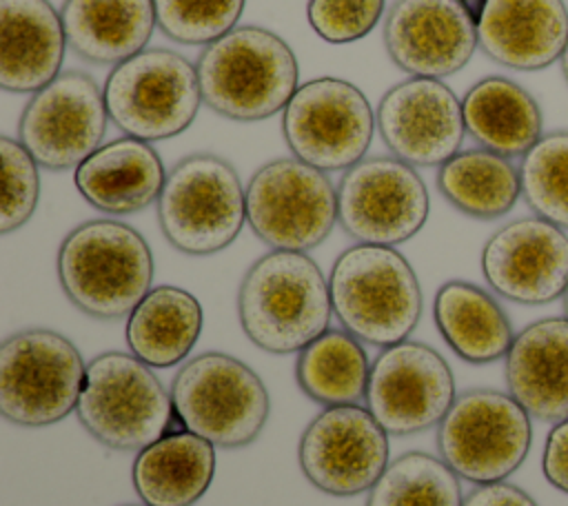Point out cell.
Wrapping results in <instances>:
<instances>
[{
    "mask_svg": "<svg viewBox=\"0 0 568 506\" xmlns=\"http://www.w3.org/2000/svg\"><path fill=\"white\" fill-rule=\"evenodd\" d=\"M204 313L193 293L162 284L151 289L126 317V346L151 368L182 364L202 333Z\"/></svg>",
    "mask_w": 568,
    "mask_h": 506,
    "instance_id": "28",
    "label": "cell"
},
{
    "mask_svg": "<svg viewBox=\"0 0 568 506\" xmlns=\"http://www.w3.org/2000/svg\"><path fill=\"white\" fill-rule=\"evenodd\" d=\"M2 162V200H0V233L7 235L24 226L38 209L40 171L33 155L20 140L0 138Z\"/></svg>",
    "mask_w": 568,
    "mask_h": 506,
    "instance_id": "34",
    "label": "cell"
},
{
    "mask_svg": "<svg viewBox=\"0 0 568 506\" xmlns=\"http://www.w3.org/2000/svg\"><path fill=\"white\" fill-rule=\"evenodd\" d=\"M439 193L468 217L497 220L521 195L519 169L488 149H466L446 160L437 171Z\"/></svg>",
    "mask_w": 568,
    "mask_h": 506,
    "instance_id": "29",
    "label": "cell"
},
{
    "mask_svg": "<svg viewBox=\"0 0 568 506\" xmlns=\"http://www.w3.org/2000/svg\"><path fill=\"white\" fill-rule=\"evenodd\" d=\"M55 271L78 311L95 320H120L151 291L153 253L131 224L89 220L60 242Z\"/></svg>",
    "mask_w": 568,
    "mask_h": 506,
    "instance_id": "2",
    "label": "cell"
},
{
    "mask_svg": "<svg viewBox=\"0 0 568 506\" xmlns=\"http://www.w3.org/2000/svg\"><path fill=\"white\" fill-rule=\"evenodd\" d=\"M69 49L93 64H120L146 49L155 20L153 0H64Z\"/></svg>",
    "mask_w": 568,
    "mask_h": 506,
    "instance_id": "25",
    "label": "cell"
},
{
    "mask_svg": "<svg viewBox=\"0 0 568 506\" xmlns=\"http://www.w3.org/2000/svg\"><path fill=\"white\" fill-rule=\"evenodd\" d=\"M479 262L488 286L517 304H548L568 289V235L537 215L497 229Z\"/></svg>",
    "mask_w": 568,
    "mask_h": 506,
    "instance_id": "19",
    "label": "cell"
},
{
    "mask_svg": "<svg viewBox=\"0 0 568 506\" xmlns=\"http://www.w3.org/2000/svg\"><path fill=\"white\" fill-rule=\"evenodd\" d=\"M479 49L501 67L541 71L568 42L564 0H484L477 13Z\"/></svg>",
    "mask_w": 568,
    "mask_h": 506,
    "instance_id": "20",
    "label": "cell"
},
{
    "mask_svg": "<svg viewBox=\"0 0 568 506\" xmlns=\"http://www.w3.org/2000/svg\"><path fill=\"white\" fill-rule=\"evenodd\" d=\"M304 477L322 493L351 497L368 493L388 466V433L368 408L326 406L297 444Z\"/></svg>",
    "mask_w": 568,
    "mask_h": 506,
    "instance_id": "16",
    "label": "cell"
},
{
    "mask_svg": "<svg viewBox=\"0 0 568 506\" xmlns=\"http://www.w3.org/2000/svg\"><path fill=\"white\" fill-rule=\"evenodd\" d=\"M519 180L528 209L568 231V131L544 133L521 158Z\"/></svg>",
    "mask_w": 568,
    "mask_h": 506,
    "instance_id": "32",
    "label": "cell"
},
{
    "mask_svg": "<svg viewBox=\"0 0 568 506\" xmlns=\"http://www.w3.org/2000/svg\"><path fill=\"white\" fill-rule=\"evenodd\" d=\"M169 393L182 426L217 448L248 446L260 437L271 413L260 375L220 351L186 360L173 375Z\"/></svg>",
    "mask_w": 568,
    "mask_h": 506,
    "instance_id": "6",
    "label": "cell"
},
{
    "mask_svg": "<svg viewBox=\"0 0 568 506\" xmlns=\"http://www.w3.org/2000/svg\"><path fill=\"white\" fill-rule=\"evenodd\" d=\"M246 222L273 251H311L337 222V189L297 158L262 164L246 184Z\"/></svg>",
    "mask_w": 568,
    "mask_h": 506,
    "instance_id": "12",
    "label": "cell"
},
{
    "mask_svg": "<svg viewBox=\"0 0 568 506\" xmlns=\"http://www.w3.org/2000/svg\"><path fill=\"white\" fill-rule=\"evenodd\" d=\"M87 377L78 346L51 328H24L0 346V413L38 428L75 411Z\"/></svg>",
    "mask_w": 568,
    "mask_h": 506,
    "instance_id": "9",
    "label": "cell"
},
{
    "mask_svg": "<svg viewBox=\"0 0 568 506\" xmlns=\"http://www.w3.org/2000/svg\"><path fill=\"white\" fill-rule=\"evenodd\" d=\"M331 315L328 280L302 251H271L257 257L237 289L240 326L266 353H300L328 331Z\"/></svg>",
    "mask_w": 568,
    "mask_h": 506,
    "instance_id": "1",
    "label": "cell"
},
{
    "mask_svg": "<svg viewBox=\"0 0 568 506\" xmlns=\"http://www.w3.org/2000/svg\"><path fill=\"white\" fill-rule=\"evenodd\" d=\"M75 415L95 442L124 453L142 451L164 433L184 428L171 393L151 366L122 351H106L87 364Z\"/></svg>",
    "mask_w": 568,
    "mask_h": 506,
    "instance_id": "5",
    "label": "cell"
},
{
    "mask_svg": "<svg viewBox=\"0 0 568 506\" xmlns=\"http://www.w3.org/2000/svg\"><path fill=\"white\" fill-rule=\"evenodd\" d=\"M459 475L424 451H408L384 468L366 495V506H462Z\"/></svg>",
    "mask_w": 568,
    "mask_h": 506,
    "instance_id": "31",
    "label": "cell"
},
{
    "mask_svg": "<svg viewBox=\"0 0 568 506\" xmlns=\"http://www.w3.org/2000/svg\"><path fill=\"white\" fill-rule=\"evenodd\" d=\"M60 11L49 0H0V87L36 93L60 75L67 51Z\"/></svg>",
    "mask_w": 568,
    "mask_h": 506,
    "instance_id": "21",
    "label": "cell"
},
{
    "mask_svg": "<svg viewBox=\"0 0 568 506\" xmlns=\"http://www.w3.org/2000/svg\"><path fill=\"white\" fill-rule=\"evenodd\" d=\"M428 211L415 166L390 155L359 160L337 184V222L357 244H402L424 229Z\"/></svg>",
    "mask_w": 568,
    "mask_h": 506,
    "instance_id": "13",
    "label": "cell"
},
{
    "mask_svg": "<svg viewBox=\"0 0 568 506\" xmlns=\"http://www.w3.org/2000/svg\"><path fill=\"white\" fill-rule=\"evenodd\" d=\"M386 0H308L311 29L331 44H346L368 36L384 16Z\"/></svg>",
    "mask_w": 568,
    "mask_h": 506,
    "instance_id": "35",
    "label": "cell"
},
{
    "mask_svg": "<svg viewBox=\"0 0 568 506\" xmlns=\"http://www.w3.org/2000/svg\"><path fill=\"white\" fill-rule=\"evenodd\" d=\"M109 120L98 82L82 71H62L31 93L18 122V140L44 169H78L102 146Z\"/></svg>",
    "mask_w": 568,
    "mask_h": 506,
    "instance_id": "14",
    "label": "cell"
},
{
    "mask_svg": "<svg viewBox=\"0 0 568 506\" xmlns=\"http://www.w3.org/2000/svg\"><path fill=\"white\" fill-rule=\"evenodd\" d=\"M462 506H537V504L521 488L506 482H493V484H477V488H473L464 497Z\"/></svg>",
    "mask_w": 568,
    "mask_h": 506,
    "instance_id": "37",
    "label": "cell"
},
{
    "mask_svg": "<svg viewBox=\"0 0 568 506\" xmlns=\"http://www.w3.org/2000/svg\"><path fill=\"white\" fill-rule=\"evenodd\" d=\"M377 118L364 91L342 78L302 82L282 111V135L293 158L328 173L364 160Z\"/></svg>",
    "mask_w": 568,
    "mask_h": 506,
    "instance_id": "11",
    "label": "cell"
},
{
    "mask_svg": "<svg viewBox=\"0 0 568 506\" xmlns=\"http://www.w3.org/2000/svg\"><path fill=\"white\" fill-rule=\"evenodd\" d=\"M541 470L546 479L568 495V417L557 422L546 437Z\"/></svg>",
    "mask_w": 568,
    "mask_h": 506,
    "instance_id": "36",
    "label": "cell"
},
{
    "mask_svg": "<svg viewBox=\"0 0 568 506\" xmlns=\"http://www.w3.org/2000/svg\"><path fill=\"white\" fill-rule=\"evenodd\" d=\"M158 222L166 242L186 255H213L235 242L246 222V189L220 155L180 160L158 198Z\"/></svg>",
    "mask_w": 568,
    "mask_h": 506,
    "instance_id": "7",
    "label": "cell"
},
{
    "mask_svg": "<svg viewBox=\"0 0 568 506\" xmlns=\"http://www.w3.org/2000/svg\"><path fill=\"white\" fill-rule=\"evenodd\" d=\"M102 91L111 122L144 142L180 135L204 104L195 64L160 47L115 64Z\"/></svg>",
    "mask_w": 568,
    "mask_h": 506,
    "instance_id": "8",
    "label": "cell"
},
{
    "mask_svg": "<svg viewBox=\"0 0 568 506\" xmlns=\"http://www.w3.org/2000/svg\"><path fill=\"white\" fill-rule=\"evenodd\" d=\"M433 317L450 351L468 364L506 357L515 335L497 300L464 280L444 282L433 300Z\"/></svg>",
    "mask_w": 568,
    "mask_h": 506,
    "instance_id": "27",
    "label": "cell"
},
{
    "mask_svg": "<svg viewBox=\"0 0 568 506\" xmlns=\"http://www.w3.org/2000/svg\"><path fill=\"white\" fill-rule=\"evenodd\" d=\"M466 133L504 158H524L544 135V113L537 100L504 75L475 82L464 100Z\"/></svg>",
    "mask_w": 568,
    "mask_h": 506,
    "instance_id": "26",
    "label": "cell"
},
{
    "mask_svg": "<svg viewBox=\"0 0 568 506\" xmlns=\"http://www.w3.org/2000/svg\"><path fill=\"white\" fill-rule=\"evenodd\" d=\"M375 118L386 149L410 166H442L466 135L462 100L435 78L397 82L382 95Z\"/></svg>",
    "mask_w": 568,
    "mask_h": 506,
    "instance_id": "18",
    "label": "cell"
},
{
    "mask_svg": "<svg viewBox=\"0 0 568 506\" xmlns=\"http://www.w3.org/2000/svg\"><path fill=\"white\" fill-rule=\"evenodd\" d=\"M215 475V446L189 428L164 433L138 451L131 482L146 506H193Z\"/></svg>",
    "mask_w": 568,
    "mask_h": 506,
    "instance_id": "24",
    "label": "cell"
},
{
    "mask_svg": "<svg viewBox=\"0 0 568 506\" xmlns=\"http://www.w3.org/2000/svg\"><path fill=\"white\" fill-rule=\"evenodd\" d=\"M126 506H133V504H126ZM144 506H146V504H144Z\"/></svg>",
    "mask_w": 568,
    "mask_h": 506,
    "instance_id": "40",
    "label": "cell"
},
{
    "mask_svg": "<svg viewBox=\"0 0 568 506\" xmlns=\"http://www.w3.org/2000/svg\"><path fill=\"white\" fill-rule=\"evenodd\" d=\"M559 64H561L564 80H566V84H568V42H566V49H564V53H561V58H559Z\"/></svg>",
    "mask_w": 568,
    "mask_h": 506,
    "instance_id": "38",
    "label": "cell"
},
{
    "mask_svg": "<svg viewBox=\"0 0 568 506\" xmlns=\"http://www.w3.org/2000/svg\"><path fill=\"white\" fill-rule=\"evenodd\" d=\"M564 311H566V317H568V289L564 293Z\"/></svg>",
    "mask_w": 568,
    "mask_h": 506,
    "instance_id": "39",
    "label": "cell"
},
{
    "mask_svg": "<svg viewBox=\"0 0 568 506\" xmlns=\"http://www.w3.org/2000/svg\"><path fill=\"white\" fill-rule=\"evenodd\" d=\"M532 439L530 415L508 393L473 388L437 424L442 459L466 482L493 484L515 473Z\"/></svg>",
    "mask_w": 568,
    "mask_h": 506,
    "instance_id": "10",
    "label": "cell"
},
{
    "mask_svg": "<svg viewBox=\"0 0 568 506\" xmlns=\"http://www.w3.org/2000/svg\"><path fill=\"white\" fill-rule=\"evenodd\" d=\"M384 47L410 78L442 80L479 47L477 16L466 0H395L384 18Z\"/></svg>",
    "mask_w": 568,
    "mask_h": 506,
    "instance_id": "17",
    "label": "cell"
},
{
    "mask_svg": "<svg viewBox=\"0 0 568 506\" xmlns=\"http://www.w3.org/2000/svg\"><path fill=\"white\" fill-rule=\"evenodd\" d=\"M73 182L93 209L129 215L158 202L166 171L151 142L124 135L93 151L73 171Z\"/></svg>",
    "mask_w": 568,
    "mask_h": 506,
    "instance_id": "23",
    "label": "cell"
},
{
    "mask_svg": "<svg viewBox=\"0 0 568 506\" xmlns=\"http://www.w3.org/2000/svg\"><path fill=\"white\" fill-rule=\"evenodd\" d=\"M333 315L359 342L388 348L408 340L422 317V286L395 246L355 244L328 275Z\"/></svg>",
    "mask_w": 568,
    "mask_h": 506,
    "instance_id": "4",
    "label": "cell"
},
{
    "mask_svg": "<svg viewBox=\"0 0 568 506\" xmlns=\"http://www.w3.org/2000/svg\"><path fill=\"white\" fill-rule=\"evenodd\" d=\"M455 397L448 362L433 346L404 340L373 360L364 402L390 437H408L439 424Z\"/></svg>",
    "mask_w": 568,
    "mask_h": 506,
    "instance_id": "15",
    "label": "cell"
},
{
    "mask_svg": "<svg viewBox=\"0 0 568 506\" xmlns=\"http://www.w3.org/2000/svg\"><path fill=\"white\" fill-rule=\"evenodd\" d=\"M195 69L204 104L235 122L273 118L300 87V67L288 42L255 24L235 27L206 44Z\"/></svg>",
    "mask_w": 568,
    "mask_h": 506,
    "instance_id": "3",
    "label": "cell"
},
{
    "mask_svg": "<svg viewBox=\"0 0 568 506\" xmlns=\"http://www.w3.org/2000/svg\"><path fill=\"white\" fill-rule=\"evenodd\" d=\"M508 393L541 422L568 417V317H544L519 331L506 353Z\"/></svg>",
    "mask_w": 568,
    "mask_h": 506,
    "instance_id": "22",
    "label": "cell"
},
{
    "mask_svg": "<svg viewBox=\"0 0 568 506\" xmlns=\"http://www.w3.org/2000/svg\"><path fill=\"white\" fill-rule=\"evenodd\" d=\"M371 375L368 355L344 328H328L297 353L295 380L315 404L351 406L364 399Z\"/></svg>",
    "mask_w": 568,
    "mask_h": 506,
    "instance_id": "30",
    "label": "cell"
},
{
    "mask_svg": "<svg viewBox=\"0 0 568 506\" xmlns=\"http://www.w3.org/2000/svg\"><path fill=\"white\" fill-rule=\"evenodd\" d=\"M160 31L180 44H211L237 27L246 0H153Z\"/></svg>",
    "mask_w": 568,
    "mask_h": 506,
    "instance_id": "33",
    "label": "cell"
}]
</instances>
